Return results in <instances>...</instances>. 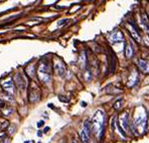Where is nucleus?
Segmentation results:
<instances>
[{
  "instance_id": "1",
  "label": "nucleus",
  "mask_w": 149,
  "mask_h": 143,
  "mask_svg": "<svg viewBox=\"0 0 149 143\" xmlns=\"http://www.w3.org/2000/svg\"><path fill=\"white\" fill-rule=\"evenodd\" d=\"M104 124H105V113L103 110H97L94 114L91 121L92 132L96 135L98 139H102L104 134Z\"/></svg>"
},
{
  "instance_id": "2",
  "label": "nucleus",
  "mask_w": 149,
  "mask_h": 143,
  "mask_svg": "<svg viewBox=\"0 0 149 143\" xmlns=\"http://www.w3.org/2000/svg\"><path fill=\"white\" fill-rule=\"evenodd\" d=\"M135 117L133 124L135 126V129L138 130L139 133H144L147 124V114L143 106H138L135 110Z\"/></svg>"
},
{
  "instance_id": "3",
  "label": "nucleus",
  "mask_w": 149,
  "mask_h": 143,
  "mask_svg": "<svg viewBox=\"0 0 149 143\" xmlns=\"http://www.w3.org/2000/svg\"><path fill=\"white\" fill-rule=\"evenodd\" d=\"M37 76L40 82L47 84L52 81V69L47 61H41L37 69Z\"/></svg>"
},
{
  "instance_id": "4",
  "label": "nucleus",
  "mask_w": 149,
  "mask_h": 143,
  "mask_svg": "<svg viewBox=\"0 0 149 143\" xmlns=\"http://www.w3.org/2000/svg\"><path fill=\"white\" fill-rule=\"evenodd\" d=\"M92 128H91V122L90 121H85L84 122V128L81 132V139L83 143H89L90 135H91Z\"/></svg>"
},
{
  "instance_id": "5",
  "label": "nucleus",
  "mask_w": 149,
  "mask_h": 143,
  "mask_svg": "<svg viewBox=\"0 0 149 143\" xmlns=\"http://www.w3.org/2000/svg\"><path fill=\"white\" fill-rule=\"evenodd\" d=\"M28 97H29V101L32 103L37 102L39 100V98H40V92H39V89L36 84L34 83L31 84L29 89V93H28Z\"/></svg>"
},
{
  "instance_id": "6",
  "label": "nucleus",
  "mask_w": 149,
  "mask_h": 143,
  "mask_svg": "<svg viewBox=\"0 0 149 143\" xmlns=\"http://www.w3.org/2000/svg\"><path fill=\"white\" fill-rule=\"evenodd\" d=\"M54 72L56 73V75L60 77H63L65 74V67L63 65V63L60 60H56L54 63Z\"/></svg>"
},
{
  "instance_id": "7",
  "label": "nucleus",
  "mask_w": 149,
  "mask_h": 143,
  "mask_svg": "<svg viewBox=\"0 0 149 143\" xmlns=\"http://www.w3.org/2000/svg\"><path fill=\"white\" fill-rule=\"evenodd\" d=\"M14 82L16 84V87L19 90H24L26 88V81L24 79V77L22 76V74L20 73H17L14 77Z\"/></svg>"
},
{
  "instance_id": "8",
  "label": "nucleus",
  "mask_w": 149,
  "mask_h": 143,
  "mask_svg": "<svg viewBox=\"0 0 149 143\" xmlns=\"http://www.w3.org/2000/svg\"><path fill=\"white\" fill-rule=\"evenodd\" d=\"M126 28H127V30L129 31V33L131 34V36L133 37V39H134L135 41H137V43H140V41H141L139 32L137 31V29L132 25V24H130V23L126 24Z\"/></svg>"
},
{
  "instance_id": "9",
  "label": "nucleus",
  "mask_w": 149,
  "mask_h": 143,
  "mask_svg": "<svg viewBox=\"0 0 149 143\" xmlns=\"http://www.w3.org/2000/svg\"><path fill=\"white\" fill-rule=\"evenodd\" d=\"M110 40H111V43H123V40H124L123 34H122L119 30H117V31H114L113 33L111 34V36H110Z\"/></svg>"
},
{
  "instance_id": "10",
  "label": "nucleus",
  "mask_w": 149,
  "mask_h": 143,
  "mask_svg": "<svg viewBox=\"0 0 149 143\" xmlns=\"http://www.w3.org/2000/svg\"><path fill=\"white\" fill-rule=\"evenodd\" d=\"M1 85H2V88H3L6 92H8V93H10V94H13V92H14V86H13L12 80L4 81V82H2Z\"/></svg>"
},
{
  "instance_id": "11",
  "label": "nucleus",
  "mask_w": 149,
  "mask_h": 143,
  "mask_svg": "<svg viewBox=\"0 0 149 143\" xmlns=\"http://www.w3.org/2000/svg\"><path fill=\"white\" fill-rule=\"evenodd\" d=\"M119 123H120V126H121V128L123 129V130L126 131L127 129H128V114H127L126 112L120 116Z\"/></svg>"
},
{
  "instance_id": "12",
  "label": "nucleus",
  "mask_w": 149,
  "mask_h": 143,
  "mask_svg": "<svg viewBox=\"0 0 149 143\" xmlns=\"http://www.w3.org/2000/svg\"><path fill=\"white\" fill-rule=\"evenodd\" d=\"M138 67L143 73H149V61L139 60L138 61Z\"/></svg>"
},
{
  "instance_id": "13",
  "label": "nucleus",
  "mask_w": 149,
  "mask_h": 143,
  "mask_svg": "<svg viewBox=\"0 0 149 143\" xmlns=\"http://www.w3.org/2000/svg\"><path fill=\"white\" fill-rule=\"evenodd\" d=\"M25 73L27 74L28 77L33 78L34 75H36V67H34V65H32V63L28 65L27 67L25 68Z\"/></svg>"
},
{
  "instance_id": "14",
  "label": "nucleus",
  "mask_w": 149,
  "mask_h": 143,
  "mask_svg": "<svg viewBox=\"0 0 149 143\" xmlns=\"http://www.w3.org/2000/svg\"><path fill=\"white\" fill-rule=\"evenodd\" d=\"M125 56H126L127 59H130L131 57L133 56V48L131 43H128L126 45V48H125Z\"/></svg>"
},
{
  "instance_id": "15",
  "label": "nucleus",
  "mask_w": 149,
  "mask_h": 143,
  "mask_svg": "<svg viewBox=\"0 0 149 143\" xmlns=\"http://www.w3.org/2000/svg\"><path fill=\"white\" fill-rule=\"evenodd\" d=\"M137 82V73H133L132 75H131V77L129 78V82H128V86L129 87H132V86H134L135 84Z\"/></svg>"
},
{
  "instance_id": "16",
  "label": "nucleus",
  "mask_w": 149,
  "mask_h": 143,
  "mask_svg": "<svg viewBox=\"0 0 149 143\" xmlns=\"http://www.w3.org/2000/svg\"><path fill=\"white\" fill-rule=\"evenodd\" d=\"M86 63H87V57H86V54L83 52L80 57V66L81 68H85L86 67Z\"/></svg>"
},
{
  "instance_id": "17",
  "label": "nucleus",
  "mask_w": 149,
  "mask_h": 143,
  "mask_svg": "<svg viewBox=\"0 0 149 143\" xmlns=\"http://www.w3.org/2000/svg\"><path fill=\"white\" fill-rule=\"evenodd\" d=\"M9 125V122L8 120L5 119H0V130H3V129H6Z\"/></svg>"
},
{
  "instance_id": "18",
  "label": "nucleus",
  "mask_w": 149,
  "mask_h": 143,
  "mask_svg": "<svg viewBox=\"0 0 149 143\" xmlns=\"http://www.w3.org/2000/svg\"><path fill=\"white\" fill-rule=\"evenodd\" d=\"M120 106H121V100L117 101V102L115 103V105H114V108H115V109H119Z\"/></svg>"
},
{
  "instance_id": "19",
  "label": "nucleus",
  "mask_w": 149,
  "mask_h": 143,
  "mask_svg": "<svg viewBox=\"0 0 149 143\" xmlns=\"http://www.w3.org/2000/svg\"><path fill=\"white\" fill-rule=\"evenodd\" d=\"M0 143H9V138L8 137H4L3 139H2V141Z\"/></svg>"
},
{
  "instance_id": "20",
  "label": "nucleus",
  "mask_w": 149,
  "mask_h": 143,
  "mask_svg": "<svg viewBox=\"0 0 149 143\" xmlns=\"http://www.w3.org/2000/svg\"><path fill=\"white\" fill-rule=\"evenodd\" d=\"M43 123H45V122H43V121H39V122L37 123V126H38V127L42 126V125H43Z\"/></svg>"
},
{
  "instance_id": "21",
  "label": "nucleus",
  "mask_w": 149,
  "mask_h": 143,
  "mask_svg": "<svg viewBox=\"0 0 149 143\" xmlns=\"http://www.w3.org/2000/svg\"><path fill=\"white\" fill-rule=\"evenodd\" d=\"M24 143H34L33 140H28V141H25Z\"/></svg>"
},
{
  "instance_id": "22",
  "label": "nucleus",
  "mask_w": 149,
  "mask_h": 143,
  "mask_svg": "<svg viewBox=\"0 0 149 143\" xmlns=\"http://www.w3.org/2000/svg\"><path fill=\"white\" fill-rule=\"evenodd\" d=\"M41 134H42V133H41L40 131H38V132H37V136H38V137H40V136H41Z\"/></svg>"
},
{
  "instance_id": "23",
  "label": "nucleus",
  "mask_w": 149,
  "mask_h": 143,
  "mask_svg": "<svg viewBox=\"0 0 149 143\" xmlns=\"http://www.w3.org/2000/svg\"><path fill=\"white\" fill-rule=\"evenodd\" d=\"M49 127H47V128L45 129V133H47V132L49 131Z\"/></svg>"
}]
</instances>
